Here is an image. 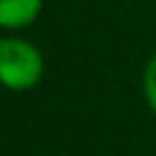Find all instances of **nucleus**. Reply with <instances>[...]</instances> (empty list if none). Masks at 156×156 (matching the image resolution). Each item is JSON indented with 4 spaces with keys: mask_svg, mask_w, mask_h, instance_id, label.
Instances as JSON below:
<instances>
[{
    "mask_svg": "<svg viewBox=\"0 0 156 156\" xmlns=\"http://www.w3.org/2000/svg\"><path fill=\"white\" fill-rule=\"evenodd\" d=\"M44 76L41 51L20 37L0 39V85L7 90H29Z\"/></svg>",
    "mask_w": 156,
    "mask_h": 156,
    "instance_id": "1",
    "label": "nucleus"
},
{
    "mask_svg": "<svg viewBox=\"0 0 156 156\" xmlns=\"http://www.w3.org/2000/svg\"><path fill=\"white\" fill-rule=\"evenodd\" d=\"M44 0H0V27L22 29L32 24L41 12Z\"/></svg>",
    "mask_w": 156,
    "mask_h": 156,
    "instance_id": "2",
    "label": "nucleus"
},
{
    "mask_svg": "<svg viewBox=\"0 0 156 156\" xmlns=\"http://www.w3.org/2000/svg\"><path fill=\"white\" fill-rule=\"evenodd\" d=\"M144 95H146L151 112H156V54L149 58V63L144 68Z\"/></svg>",
    "mask_w": 156,
    "mask_h": 156,
    "instance_id": "3",
    "label": "nucleus"
}]
</instances>
